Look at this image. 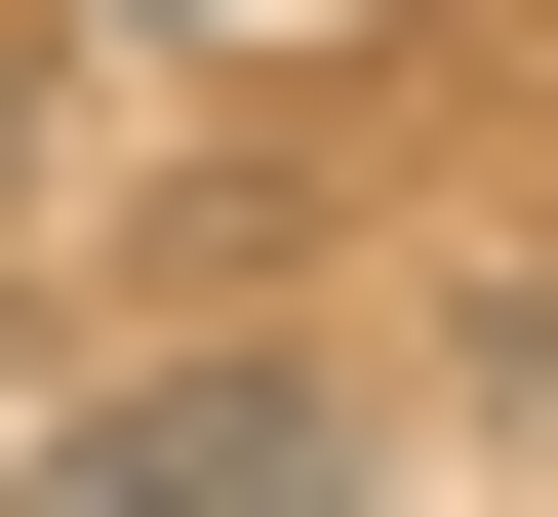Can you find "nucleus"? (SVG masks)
<instances>
[{"instance_id": "f257e3e1", "label": "nucleus", "mask_w": 558, "mask_h": 517, "mask_svg": "<svg viewBox=\"0 0 558 517\" xmlns=\"http://www.w3.org/2000/svg\"><path fill=\"white\" fill-rule=\"evenodd\" d=\"M0 478L40 517H279V478H360V398H319V358H199V398H40Z\"/></svg>"}, {"instance_id": "f03ea898", "label": "nucleus", "mask_w": 558, "mask_h": 517, "mask_svg": "<svg viewBox=\"0 0 558 517\" xmlns=\"http://www.w3.org/2000/svg\"><path fill=\"white\" fill-rule=\"evenodd\" d=\"M0 120H40V81H0Z\"/></svg>"}]
</instances>
